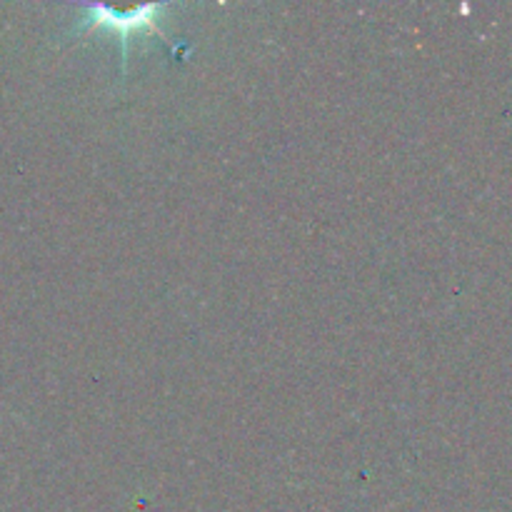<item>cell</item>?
<instances>
[{"instance_id":"cell-1","label":"cell","mask_w":512,"mask_h":512,"mask_svg":"<svg viewBox=\"0 0 512 512\" xmlns=\"http://www.w3.org/2000/svg\"><path fill=\"white\" fill-rule=\"evenodd\" d=\"M168 3H153V5H140V8L133 10H120L108 8V5H100V3H85L80 5L83 10V20L80 25L75 28V33H85V30H110V33L118 35L120 40V63H128V43L133 35L138 33H155L160 40H165V33L160 30V15L168 10ZM168 43V40H165Z\"/></svg>"}]
</instances>
